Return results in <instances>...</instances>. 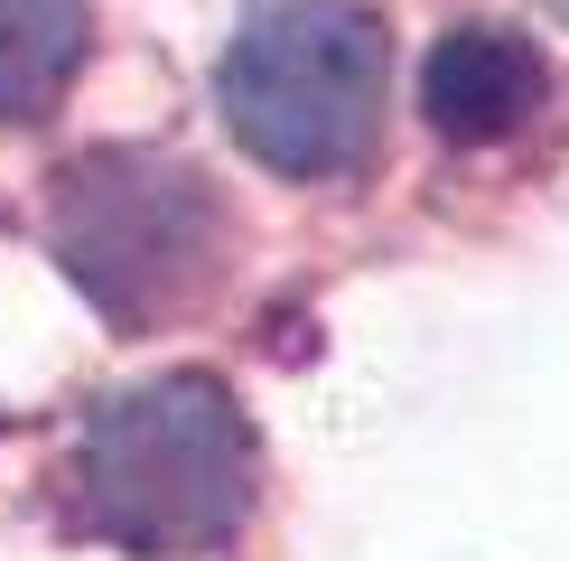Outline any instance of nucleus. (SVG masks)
<instances>
[{"label": "nucleus", "mask_w": 569, "mask_h": 561, "mask_svg": "<svg viewBox=\"0 0 569 561\" xmlns=\"http://www.w3.org/2000/svg\"><path fill=\"white\" fill-rule=\"evenodd\" d=\"M76 486L93 533L122 552H216L252 514V421L216 374H150L93 412Z\"/></svg>", "instance_id": "1"}, {"label": "nucleus", "mask_w": 569, "mask_h": 561, "mask_svg": "<svg viewBox=\"0 0 569 561\" xmlns=\"http://www.w3.org/2000/svg\"><path fill=\"white\" fill-rule=\"evenodd\" d=\"M47 244H57L66 280L103 318L150 327V318L187 309L197 291H216L233 225H224V197L206 169H187L169 150L103 140V150L66 159L47 178Z\"/></svg>", "instance_id": "2"}, {"label": "nucleus", "mask_w": 569, "mask_h": 561, "mask_svg": "<svg viewBox=\"0 0 569 561\" xmlns=\"http://www.w3.org/2000/svg\"><path fill=\"white\" fill-rule=\"evenodd\" d=\"M392 47L355 0H262L233 29L216 104L233 140L280 178H346L383 131Z\"/></svg>", "instance_id": "3"}, {"label": "nucleus", "mask_w": 569, "mask_h": 561, "mask_svg": "<svg viewBox=\"0 0 569 561\" xmlns=\"http://www.w3.org/2000/svg\"><path fill=\"white\" fill-rule=\"evenodd\" d=\"M541 104H551V66H541V47L513 38V29H495V19L448 29L430 47V66H420V112H430V131L458 140V150L513 140Z\"/></svg>", "instance_id": "4"}, {"label": "nucleus", "mask_w": 569, "mask_h": 561, "mask_svg": "<svg viewBox=\"0 0 569 561\" xmlns=\"http://www.w3.org/2000/svg\"><path fill=\"white\" fill-rule=\"evenodd\" d=\"M93 0H0V122L47 112L84 66Z\"/></svg>", "instance_id": "5"}, {"label": "nucleus", "mask_w": 569, "mask_h": 561, "mask_svg": "<svg viewBox=\"0 0 569 561\" xmlns=\"http://www.w3.org/2000/svg\"><path fill=\"white\" fill-rule=\"evenodd\" d=\"M551 10H569V0H551Z\"/></svg>", "instance_id": "6"}]
</instances>
